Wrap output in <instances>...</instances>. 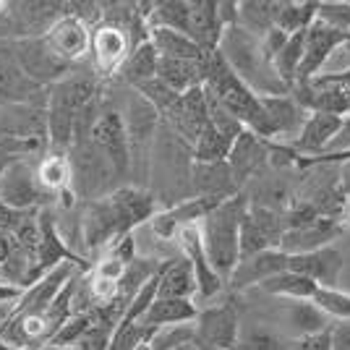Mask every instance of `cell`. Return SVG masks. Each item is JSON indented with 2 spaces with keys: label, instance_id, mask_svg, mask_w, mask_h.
I'll use <instances>...</instances> for the list:
<instances>
[{
  "label": "cell",
  "instance_id": "cell-1",
  "mask_svg": "<svg viewBox=\"0 0 350 350\" xmlns=\"http://www.w3.org/2000/svg\"><path fill=\"white\" fill-rule=\"evenodd\" d=\"M219 55L228 60V66L235 71V76L254 89L259 97H280L291 94V89L280 81L275 63L267 55L259 37L248 34L243 27H230L222 34Z\"/></svg>",
  "mask_w": 350,
  "mask_h": 350
},
{
  "label": "cell",
  "instance_id": "cell-2",
  "mask_svg": "<svg viewBox=\"0 0 350 350\" xmlns=\"http://www.w3.org/2000/svg\"><path fill=\"white\" fill-rule=\"evenodd\" d=\"M248 204L251 202L246 193H238L217 204L199 222L206 259L225 282L230 280L241 262V222L246 217Z\"/></svg>",
  "mask_w": 350,
  "mask_h": 350
},
{
  "label": "cell",
  "instance_id": "cell-3",
  "mask_svg": "<svg viewBox=\"0 0 350 350\" xmlns=\"http://www.w3.org/2000/svg\"><path fill=\"white\" fill-rule=\"evenodd\" d=\"M0 202L18 212H40L47 209L53 196L37 180V162L29 157L14 160L0 175Z\"/></svg>",
  "mask_w": 350,
  "mask_h": 350
},
{
  "label": "cell",
  "instance_id": "cell-4",
  "mask_svg": "<svg viewBox=\"0 0 350 350\" xmlns=\"http://www.w3.org/2000/svg\"><path fill=\"white\" fill-rule=\"evenodd\" d=\"M5 50L11 53V58L24 68V73L34 79L40 87L50 89L58 84L60 79H66L73 71L71 63L60 58L58 53L47 44L44 37H31V40H16V42H3Z\"/></svg>",
  "mask_w": 350,
  "mask_h": 350
},
{
  "label": "cell",
  "instance_id": "cell-5",
  "mask_svg": "<svg viewBox=\"0 0 350 350\" xmlns=\"http://www.w3.org/2000/svg\"><path fill=\"white\" fill-rule=\"evenodd\" d=\"M68 157H71L73 167V193L81 196V199H89V202L103 199V193L113 183V178H118L113 165L107 162V157L92 142L73 144Z\"/></svg>",
  "mask_w": 350,
  "mask_h": 350
},
{
  "label": "cell",
  "instance_id": "cell-6",
  "mask_svg": "<svg viewBox=\"0 0 350 350\" xmlns=\"http://www.w3.org/2000/svg\"><path fill=\"white\" fill-rule=\"evenodd\" d=\"M89 142L107 157L118 178H123L131 170V136H129V129H126V120H123L120 110H103L94 129H92Z\"/></svg>",
  "mask_w": 350,
  "mask_h": 350
},
{
  "label": "cell",
  "instance_id": "cell-7",
  "mask_svg": "<svg viewBox=\"0 0 350 350\" xmlns=\"http://www.w3.org/2000/svg\"><path fill=\"white\" fill-rule=\"evenodd\" d=\"M165 123H167V129L183 142V144H189L191 149L196 146L199 142V136L206 131V126H209V103H206V92L204 87H196L186 92V94H180L178 97V103L165 113Z\"/></svg>",
  "mask_w": 350,
  "mask_h": 350
},
{
  "label": "cell",
  "instance_id": "cell-8",
  "mask_svg": "<svg viewBox=\"0 0 350 350\" xmlns=\"http://www.w3.org/2000/svg\"><path fill=\"white\" fill-rule=\"evenodd\" d=\"M193 327H196V342L199 345L219 350L238 348L241 319H238V308L233 306V301H225L219 306H209L204 311H199Z\"/></svg>",
  "mask_w": 350,
  "mask_h": 350
},
{
  "label": "cell",
  "instance_id": "cell-9",
  "mask_svg": "<svg viewBox=\"0 0 350 350\" xmlns=\"http://www.w3.org/2000/svg\"><path fill=\"white\" fill-rule=\"evenodd\" d=\"M133 53V44L129 31L116 27V24H100L92 29V63H94V73L100 76H110V73H120L126 66L129 55Z\"/></svg>",
  "mask_w": 350,
  "mask_h": 350
},
{
  "label": "cell",
  "instance_id": "cell-10",
  "mask_svg": "<svg viewBox=\"0 0 350 350\" xmlns=\"http://www.w3.org/2000/svg\"><path fill=\"white\" fill-rule=\"evenodd\" d=\"M345 40H350V34L332 29V27H327L324 21L317 18L306 29V47H304V63H301V71H298V84H306L311 79H317Z\"/></svg>",
  "mask_w": 350,
  "mask_h": 350
},
{
  "label": "cell",
  "instance_id": "cell-11",
  "mask_svg": "<svg viewBox=\"0 0 350 350\" xmlns=\"http://www.w3.org/2000/svg\"><path fill=\"white\" fill-rule=\"evenodd\" d=\"M0 105H47V89L29 79L0 42Z\"/></svg>",
  "mask_w": 350,
  "mask_h": 350
},
{
  "label": "cell",
  "instance_id": "cell-12",
  "mask_svg": "<svg viewBox=\"0 0 350 350\" xmlns=\"http://www.w3.org/2000/svg\"><path fill=\"white\" fill-rule=\"evenodd\" d=\"M44 40L60 58L66 63H71V66H76L79 60L92 55V27L87 21H81L79 16L68 14V11L50 27Z\"/></svg>",
  "mask_w": 350,
  "mask_h": 350
},
{
  "label": "cell",
  "instance_id": "cell-13",
  "mask_svg": "<svg viewBox=\"0 0 350 350\" xmlns=\"http://www.w3.org/2000/svg\"><path fill=\"white\" fill-rule=\"evenodd\" d=\"M178 238V246L183 251V256L193 264V272H196V285H199V298L202 301H212L215 295L222 293V285L225 280L215 272V267L209 264L204 251V241H202V228L199 222L196 225H186L180 233L175 235Z\"/></svg>",
  "mask_w": 350,
  "mask_h": 350
},
{
  "label": "cell",
  "instance_id": "cell-14",
  "mask_svg": "<svg viewBox=\"0 0 350 350\" xmlns=\"http://www.w3.org/2000/svg\"><path fill=\"white\" fill-rule=\"evenodd\" d=\"M0 133L47 146V105H0Z\"/></svg>",
  "mask_w": 350,
  "mask_h": 350
},
{
  "label": "cell",
  "instance_id": "cell-15",
  "mask_svg": "<svg viewBox=\"0 0 350 350\" xmlns=\"http://www.w3.org/2000/svg\"><path fill=\"white\" fill-rule=\"evenodd\" d=\"M120 238H126V233L120 228V219H118L110 199L103 196L97 202H89L87 212L81 215V241H84V246L89 251H97V248L113 246Z\"/></svg>",
  "mask_w": 350,
  "mask_h": 350
},
{
  "label": "cell",
  "instance_id": "cell-16",
  "mask_svg": "<svg viewBox=\"0 0 350 350\" xmlns=\"http://www.w3.org/2000/svg\"><path fill=\"white\" fill-rule=\"evenodd\" d=\"M340 129H342V118L340 116H332V113H308L301 133L288 146L301 157V162L314 160V157H321L332 146Z\"/></svg>",
  "mask_w": 350,
  "mask_h": 350
},
{
  "label": "cell",
  "instance_id": "cell-17",
  "mask_svg": "<svg viewBox=\"0 0 350 350\" xmlns=\"http://www.w3.org/2000/svg\"><path fill=\"white\" fill-rule=\"evenodd\" d=\"M288 267H291V256L282 248H269V251L241 259L235 272L228 280V285L233 291H246V288H254V285L259 288L262 282H267V280L280 275V272H285Z\"/></svg>",
  "mask_w": 350,
  "mask_h": 350
},
{
  "label": "cell",
  "instance_id": "cell-18",
  "mask_svg": "<svg viewBox=\"0 0 350 350\" xmlns=\"http://www.w3.org/2000/svg\"><path fill=\"white\" fill-rule=\"evenodd\" d=\"M107 199H110V204L116 209L118 219H120V228H123L126 235H131L133 228H139L144 222H152L154 215H157L154 193L136 189V186H120L113 193H107Z\"/></svg>",
  "mask_w": 350,
  "mask_h": 350
},
{
  "label": "cell",
  "instance_id": "cell-19",
  "mask_svg": "<svg viewBox=\"0 0 350 350\" xmlns=\"http://www.w3.org/2000/svg\"><path fill=\"white\" fill-rule=\"evenodd\" d=\"M262 107L267 118V142L282 139V136H298L308 118V113L293 94L262 97Z\"/></svg>",
  "mask_w": 350,
  "mask_h": 350
},
{
  "label": "cell",
  "instance_id": "cell-20",
  "mask_svg": "<svg viewBox=\"0 0 350 350\" xmlns=\"http://www.w3.org/2000/svg\"><path fill=\"white\" fill-rule=\"evenodd\" d=\"M342 254L335 246H324L317 251H308V254H295L291 256L293 272L304 275V278L314 280L319 288H337V280L342 272Z\"/></svg>",
  "mask_w": 350,
  "mask_h": 350
},
{
  "label": "cell",
  "instance_id": "cell-21",
  "mask_svg": "<svg viewBox=\"0 0 350 350\" xmlns=\"http://www.w3.org/2000/svg\"><path fill=\"white\" fill-rule=\"evenodd\" d=\"M193 189L199 196L204 199H217V202H225V199H233L238 196V180H235L233 170L228 162H212V165H204V162H193Z\"/></svg>",
  "mask_w": 350,
  "mask_h": 350
},
{
  "label": "cell",
  "instance_id": "cell-22",
  "mask_svg": "<svg viewBox=\"0 0 350 350\" xmlns=\"http://www.w3.org/2000/svg\"><path fill=\"white\" fill-rule=\"evenodd\" d=\"M225 27L219 21L217 3L212 0H196L191 3V16H189V37L199 47H204L206 53H217L219 42H222Z\"/></svg>",
  "mask_w": 350,
  "mask_h": 350
},
{
  "label": "cell",
  "instance_id": "cell-23",
  "mask_svg": "<svg viewBox=\"0 0 350 350\" xmlns=\"http://www.w3.org/2000/svg\"><path fill=\"white\" fill-rule=\"evenodd\" d=\"M267 157H269V142H264V139H259L256 133L251 131L241 133L238 142L233 144L230 157H228V165L233 170L238 186L246 180L248 175L256 173L264 162H267Z\"/></svg>",
  "mask_w": 350,
  "mask_h": 350
},
{
  "label": "cell",
  "instance_id": "cell-24",
  "mask_svg": "<svg viewBox=\"0 0 350 350\" xmlns=\"http://www.w3.org/2000/svg\"><path fill=\"white\" fill-rule=\"evenodd\" d=\"M160 118L162 116L154 110V105H149L136 89H131V97H129L126 113H123L126 129H129V136H131V146L146 144L154 136V131H157Z\"/></svg>",
  "mask_w": 350,
  "mask_h": 350
},
{
  "label": "cell",
  "instance_id": "cell-25",
  "mask_svg": "<svg viewBox=\"0 0 350 350\" xmlns=\"http://www.w3.org/2000/svg\"><path fill=\"white\" fill-rule=\"evenodd\" d=\"M193 295H199V285H196V272L193 264L180 256V259H170L165 272L160 278V291L157 298H178V301H193Z\"/></svg>",
  "mask_w": 350,
  "mask_h": 350
},
{
  "label": "cell",
  "instance_id": "cell-26",
  "mask_svg": "<svg viewBox=\"0 0 350 350\" xmlns=\"http://www.w3.org/2000/svg\"><path fill=\"white\" fill-rule=\"evenodd\" d=\"M196 317H199V308L193 306V301L154 298V304L142 317V324L152 329H162V327H175V324H193Z\"/></svg>",
  "mask_w": 350,
  "mask_h": 350
},
{
  "label": "cell",
  "instance_id": "cell-27",
  "mask_svg": "<svg viewBox=\"0 0 350 350\" xmlns=\"http://www.w3.org/2000/svg\"><path fill=\"white\" fill-rule=\"evenodd\" d=\"M37 180L50 196H58L63 191L71 189L73 183V167L71 157L63 152L47 149L42 157L37 160Z\"/></svg>",
  "mask_w": 350,
  "mask_h": 350
},
{
  "label": "cell",
  "instance_id": "cell-28",
  "mask_svg": "<svg viewBox=\"0 0 350 350\" xmlns=\"http://www.w3.org/2000/svg\"><path fill=\"white\" fill-rule=\"evenodd\" d=\"M149 42L157 47L160 58H175V60H204L209 53L204 47L191 40L189 34L175 29H149Z\"/></svg>",
  "mask_w": 350,
  "mask_h": 350
},
{
  "label": "cell",
  "instance_id": "cell-29",
  "mask_svg": "<svg viewBox=\"0 0 350 350\" xmlns=\"http://www.w3.org/2000/svg\"><path fill=\"white\" fill-rule=\"evenodd\" d=\"M259 288L264 293H269V295L285 298V301H314V295L319 293V285L314 280L304 278V275H298L293 269H285L275 278H269Z\"/></svg>",
  "mask_w": 350,
  "mask_h": 350
},
{
  "label": "cell",
  "instance_id": "cell-30",
  "mask_svg": "<svg viewBox=\"0 0 350 350\" xmlns=\"http://www.w3.org/2000/svg\"><path fill=\"white\" fill-rule=\"evenodd\" d=\"M238 27L264 40L269 31L278 29V3H259V0L238 3Z\"/></svg>",
  "mask_w": 350,
  "mask_h": 350
},
{
  "label": "cell",
  "instance_id": "cell-31",
  "mask_svg": "<svg viewBox=\"0 0 350 350\" xmlns=\"http://www.w3.org/2000/svg\"><path fill=\"white\" fill-rule=\"evenodd\" d=\"M157 68H160V53L152 42H144L129 55L126 66L120 68V79L133 89L149 79H157Z\"/></svg>",
  "mask_w": 350,
  "mask_h": 350
},
{
  "label": "cell",
  "instance_id": "cell-32",
  "mask_svg": "<svg viewBox=\"0 0 350 350\" xmlns=\"http://www.w3.org/2000/svg\"><path fill=\"white\" fill-rule=\"evenodd\" d=\"M285 314H288V324L295 332V337L319 335V332L329 329V317L314 301H291Z\"/></svg>",
  "mask_w": 350,
  "mask_h": 350
},
{
  "label": "cell",
  "instance_id": "cell-33",
  "mask_svg": "<svg viewBox=\"0 0 350 350\" xmlns=\"http://www.w3.org/2000/svg\"><path fill=\"white\" fill-rule=\"evenodd\" d=\"M189 16L191 3L186 0H162V3H152L149 11V29H175L189 34Z\"/></svg>",
  "mask_w": 350,
  "mask_h": 350
},
{
  "label": "cell",
  "instance_id": "cell-34",
  "mask_svg": "<svg viewBox=\"0 0 350 350\" xmlns=\"http://www.w3.org/2000/svg\"><path fill=\"white\" fill-rule=\"evenodd\" d=\"M235 142H238V139H230L228 133H222L219 129H215V126L209 123L206 131L199 136V142L193 146V162H204V165L228 162Z\"/></svg>",
  "mask_w": 350,
  "mask_h": 350
},
{
  "label": "cell",
  "instance_id": "cell-35",
  "mask_svg": "<svg viewBox=\"0 0 350 350\" xmlns=\"http://www.w3.org/2000/svg\"><path fill=\"white\" fill-rule=\"evenodd\" d=\"M319 3H278V29L285 34L306 31L317 21Z\"/></svg>",
  "mask_w": 350,
  "mask_h": 350
},
{
  "label": "cell",
  "instance_id": "cell-36",
  "mask_svg": "<svg viewBox=\"0 0 350 350\" xmlns=\"http://www.w3.org/2000/svg\"><path fill=\"white\" fill-rule=\"evenodd\" d=\"M235 350H293V340L280 337L278 332L264 327H251L246 332H241Z\"/></svg>",
  "mask_w": 350,
  "mask_h": 350
},
{
  "label": "cell",
  "instance_id": "cell-37",
  "mask_svg": "<svg viewBox=\"0 0 350 350\" xmlns=\"http://www.w3.org/2000/svg\"><path fill=\"white\" fill-rule=\"evenodd\" d=\"M133 89H136L149 105H154V110H157L160 116H165V113L178 103V97H180L178 92H173V89L167 87L165 81H160V79H149V81H144V84H139V87H133Z\"/></svg>",
  "mask_w": 350,
  "mask_h": 350
},
{
  "label": "cell",
  "instance_id": "cell-38",
  "mask_svg": "<svg viewBox=\"0 0 350 350\" xmlns=\"http://www.w3.org/2000/svg\"><path fill=\"white\" fill-rule=\"evenodd\" d=\"M314 304L332 319L350 321V293H342L337 288H319L314 295Z\"/></svg>",
  "mask_w": 350,
  "mask_h": 350
},
{
  "label": "cell",
  "instance_id": "cell-39",
  "mask_svg": "<svg viewBox=\"0 0 350 350\" xmlns=\"http://www.w3.org/2000/svg\"><path fill=\"white\" fill-rule=\"evenodd\" d=\"M196 340V327L193 324H175V327H162L152 337V350H175Z\"/></svg>",
  "mask_w": 350,
  "mask_h": 350
},
{
  "label": "cell",
  "instance_id": "cell-40",
  "mask_svg": "<svg viewBox=\"0 0 350 350\" xmlns=\"http://www.w3.org/2000/svg\"><path fill=\"white\" fill-rule=\"evenodd\" d=\"M317 18L324 21L327 27H332V29L350 34V3H337V0L319 3L317 5Z\"/></svg>",
  "mask_w": 350,
  "mask_h": 350
},
{
  "label": "cell",
  "instance_id": "cell-41",
  "mask_svg": "<svg viewBox=\"0 0 350 350\" xmlns=\"http://www.w3.org/2000/svg\"><path fill=\"white\" fill-rule=\"evenodd\" d=\"M293 350H332V329L319 332V335L295 337L293 340Z\"/></svg>",
  "mask_w": 350,
  "mask_h": 350
},
{
  "label": "cell",
  "instance_id": "cell-42",
  "mask_svg": "<svg viewBox=\"0 0 350 350\" xmlns=\"http://www.w3.org/2000/svg\"><path fill=\"white\" fill-rule=\"evenodd\" d=\"M29 212H18V209H11L8 204L0 202V233H14L16 228L27 219Z\"/></svg>",
  "mask_w": 350,
  "mask_h": 350
},
{
  "label": "cell",
  "instance_id": "cell-43",
  "mask_svg": "<svg viewBox=\"0 0 350 350\" xmlns=\"http://www.w3.org/2000/svg\"><path fill=\"white\" fill-rule=\"evenodd\" d=\"M345 152H350V113L342 118V129H340L332 146H329L324 154H345ZM314 160H317V157H314Z\"/></svg>",
  "mask_w": 350,
  "mask_h": 350
},
{
  "label": "cell",
  "instance_id": "cell-44",
  "mask_svg": "<svg viewBox=\"0 0 350 350\" xmlns=\"http://www.w3.org/2000/svg\"><path fill=\"white\" fill-rule=\"evenodd\" d=\"M332 350H350V324H340L332 329Z\"/></svg>",
  "mask_w": 350,
  "mask_h": 350
},
{
  "label": "cell",
  "instance_id": "cell-45",
  "mask_svg": "<svg viewBox=\"0 0 350 350\" xmlns=\"http://www.w3.org/2000/svg\"><path fill=\"white\" fill-rule=\"evenodd\" d=\"M324 162H350V152H345V154H321V157H317V160H306L304 165H324Z\"/></svg>",
  "mask_w": 350,
  "mask_h": 350
},
{
  "label": "cell",
  "instance_id": "cell-46",
  "mask_svg": "<svg viewBox=\"0 0 350 350\" xmlns=\"http://www.w3.org/2000/svg\"><path fill=\"white\" fill-rule=\"evenodd\" d=\"M340 186H342V193L350 196V162L340 165Z\"/></svg>",
  "mask_w": 350,
  "mask_h": 350
},
{
  "label": "cell",
  "instance_id": "cell-47",
  "mask_svg": "<svg viewBox=\"0 0 350 350\" xmlns=\"http://www.w3.org/2000/svg\"><path fill=\"white\" fill-rule=\"evenodd\" d=\"M175 350H202V345H199L196 340H191V342H186V345H180V348H175Z\"/></svg>",
  "mask_w": 350,
  "mask_h": 350
},
{
  "label": "cell",
  "instance_id": "cell-48",
  "mask_svg": "<svg viewBox=\"0 0 350 350\" xmlns=\"http://www.w3.org/2000/svg\"><path fill=\"white\" fill-rule=\"evenodd\" d=\"M139 350H152V340H149V342H144V345H142Z\"/></svg>",
  "mask_w": 350,
  "mask_h": 350
},
{
  "label": "cell",
  "instance_id": "cell-49",
  "mask_svg": "<svg viewBox=\"0 0 350 350\" xmlns=\"http://www.w3.org/2000/svg\"><path fill=\"white\" fill-rule=\"evenodd\" d=\"M202 350H219V348H206V345H202Z\"/></svg>",
  "mask_w": 350,
  "mask_h": 350
},
{
  "label": "cell",
  "instance_id": "cell-50",
  "mask_svg": "<svg viewBox=\"0 0 350 350\" xmlns=\"http://www.w3.org/2000/svg\"><path fill=\"white\" fill-rule=\"evenodd\" d=\"M0 350H11V348H5V345H0Z\"/></svg>",
  "mask_w": 350,
  "mask_h": 350
}]
</instances>
